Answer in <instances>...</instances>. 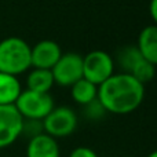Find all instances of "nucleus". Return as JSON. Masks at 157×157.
Masks as SVG:
<instances>
[{"label":"nucleus","instance_id":"obj_9","mask_svg":"<svg viewBox=\"0 0 157 157\" xmlns=\"http://www.w3.org/2000/svg\"><path fill=\"white\" fill-rule=\"evenodd\" d=\"M26 157H61V149L57 139L46 132L29 138L26 146Z\"/></svg>","mask_w":157,"mask_h":157},{"label":"nucleus","instance_id":"obj_10","mask_svg":"<svg viewBox=\"0 0 157 157\" xmlns=\"http://www.w3.org/2000/svg\"><path fill=\"white\" fill-rule=\"evenodd\" d=\"M136 48L145 59L157 66V25H147L141 30Z\"/></svg>","mask_w":157,"mask_h":157},{"label":"nucleus","instance_id":"obj_2","mask_svg":"<svg viewBox=\"0 0 157 157\" xmlns=\"http://www.w3.org/2000/svg\"><path fill=\"white\" fill-rule=\"evenodd\" d=\"M30 68V46L24 39L10 36L0 41V72L18 77Z\"/></svg>","mask_w":157,"mask_h":157},{"label":"nucleus","instance_id":"obj_13","mask_svg":"<svg viewBox=\"0 0 157 157\" xmlns=\"http://www.w3.org/2000/svg\"><path fill=\"white\" fill-rule=\"evenodd\" d=\"M72 99L81 106L88 105L90 102L97 99L98 97V86L92 84L87 78H80L75 84L71 86Z\"/></svg>","mask_w":157,"mask_h":157},{"label":"nucleus","instance_id":"obj_15","mask_svg":"<svg viewBox=\"0 0 157 157\" xmlns=\"http://www.w3.org/2000/svg\"><path fill=\"white\" fill-rule=\"evenodd\" d=\"M84 108V116L87 117L88 120H99L102 119L103 116L106 114V110L103 109V106L101 105V102L98 101V98L92 102H90L88 105L83 106Z\"/></svg>","mask_w":157,"mask_h":157},{"label":"nucleus","instance_id":"obj_1","mask_svg":"<svg viewBox=\"0 0 157 157\" xmlns=\"http://www.w3.org/2000/svg\"><path fill=\"white\" fill-rule=\"evenodd\" d=\"M98 101L106 113L130 114L142 105L145 99V84L130 75L113 73L106 81L98 86Z\"/></svg>","mask_w":157,"mask_h":157},{"label":"nucleus","instance_id":"obj_18","mask_svg":"<svg viewBox=\"0 0 157 157\" xmlns=\"http://www.w3.org/2000/svg\"><path fill=\"white\" fill-rule=\"evenodd\" d=\"M146 157H157V150H153V152H150Z\"/></svg>","mask_w":157,"mask_h":157},{"label":"nucleus","instance_id":"obj_11","mask_svg":"<svg viewBox=\"0 0 157 157\" xmlns=\"http://www.w3.org/2000/svg\"><path fill=\"white\" fill-rule=\"evenodd\" d=\"M22 91L17 76L0 72V105H14Z\"/></svg>","mask_w":157,"mask_h":157},{"label":"nucleus","instance_id":"obj_12","mask_svg":"<svg viewBox=\"0 0 157 157\" xmlns=\"http://www.w3.org/2000/svg\"><path fill=\"white\" fill-rule=\"evenodd\" d=\"M54 77L50 69H39L33 68L28 73L26 77V88L36 92H46L50 94L51 88L54 87Z\"/></svg>","mask_w":157,"mask_h":157},{"label":"nucleus","instance_id":"obj_8","mask_svg":"<svg viewBox=\"0 0 157 157\" xmlns=\"http://www.w3.org/2000/svg\"><path fill=\"white\" fill-rule=\"evenodd\" d=\"M61 46L54 40H41L30 47V63L32 68L50 69L57 63L62 55Z\"/></svg>","mask_w":157,"mask_h":157},{"label":"nucleus","instance_id":"obj_16","mask_svg":"<svg viewBox=\"0 0 157 157\" xmlns=\"http://www.w3.org/2000/svg\"><path fill=\"white\" fill-rule=\"evenodd\" d=\"M69 157H99L94 149L88 146H77L71 152Z\"/></svg>","mask_w":157,"mask_h":157},{"label":"nucleus","instance_id":"obj_5","mask_svg":"<svg viewBox=\"0 0 157 157\" xmlns=\"http://www.w3.org/2000/svg\"><path fill=\"white\" fill-rule=\"evenodd\" d=\"M114 58L103 50H92L83 57V77L95 86H101L114 72Z\"/></svg>","mask_w":157,"mask_h":157},{"label":"nucleus","instance_id":"obj_3","mask_svg":"<svg viewBox=\"0 0 157 157\" xmlns=\"http://www.w3.org/2000/svg\"><path fill=\"white\" fill-rule=\"evenodd\" d=\"M14 106L24 120L41 121L54 108V99L50 94L36 92L32 90H22Z\"/></svg>","mask_w":157,"mask_h":157},{"label":"nucleus","instance_id":"obj_4","mask_svg":"<svg viewBox=\"0 0 157 157\" xmlns=\"http://www.w3.org/2000/svg\"><path fill=\"white\" fill-rule=\"evenodd\" d=\"M43 131L50 136L66 138L76 131L78 119L76 112L69 106H54L52 110L41 120Z\"/></svg>","mask_w":157,"mask_h":157},{"label":"nucleus","instance_id":"obj_14","mask_svg":"<svg viewBox=\"0 0 157 157\" xmlns=\"http://www.w3.org/2000/svg\"><path fill=\"white\" fill-rule=\"evenodd\" d=\"M142 59H144V57L139 52V50L136 48V46H125L120 48L117 52L116 63L120 66L121 72L130 75L131 71L136 66V63Z\"/></svg>","mask_w":157,"mask_h":157},{"label":"nucleus","instance_id":"obj_17","mask_svg":"<svg viewBox=\"0 0 157 157\" xmlns=\"http://www.w3.org/2000/svg\"><path fill=\"white\" fill-rule=\"evenodd\" d=\"M149 14L155 25H157V0H150L149 2Z\"/></svg>","mask_w":157,"mask_h":157},{"label":"nucleus","instance_id":"obj_7","mask_svg":"<svg viewBox=\"0 0 157 157\" xmlns=\"http://www.w3.org/2000/svg\"><path fill=\"white\" fill-rule=\"evenodd\" d=\"M24 119L14 105H0V149L11 146L22 135Z\"/></svg>","mask_w":157,"mask_h":157},{"label":"nucleus","instance_id":"obj_6","mask_svg":"<svg viewBox=\"0 0 157 157\" xmlns=\"http://www.w3.org/2000/svg\"><path fill=\"white\" fill-rule=\"evenodd\" d=\"M54 83L61 87H71L83 78V55L77 52L62 54L51 69Z\"/></svg>","mask_w":157,"mask_h":157}]
</instances>
